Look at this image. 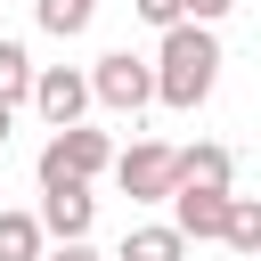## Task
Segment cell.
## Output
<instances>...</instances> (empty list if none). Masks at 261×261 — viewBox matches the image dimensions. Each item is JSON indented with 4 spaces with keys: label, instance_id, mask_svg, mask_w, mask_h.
Wrapping results in <instances>:
<instances>
[{
    "label": "cell",
    "instance_id": "1",
    "mask_svg": "<svg viewBox=\"0 0 261 261\" xmlns=\"http://www.w3.org/2000/svg\"><path fill=\"white\" fill-rule=\"evenodd\" d=\"M212 82H220V41H212V24L179 16V24L163 33V49H155V98H163L171 114H196V106L212 98Z\"/></svg>",
    "mask_w": 261,
    "mask_h": 261
},
{
    "label": "cell",
    "instance_id": "2",
    "mask_svg": "<svg viewBox=\"0 0 261 261\" xmlns=\"http://www.w3.org/2000/svg\"><path fill=\"white\" fill-rule=\"evenodd\" d=\"M114 179H122V196H130V204H171V188H179V147L139 139V147H122V155H114Z\"/></svg>",
    "mask_w": 261,
    "mask_h": 261
},
{
    "label": "cell",
    "instance_id": "3",
    "mask_svg": "<svg viewBox=\"0 0 261 261\" xmlns=\"http://www.w3.org/2000/svg\"><path fill=\"white\" fill-rule=\"evenodd\" d=\"M90 90H98V106L139 114V106L155 98V65H147V57H130V49H106V57L90 65Z\"/></svg>",
    "mask_w": 261,
    "mask_h": 261
},
{
    "label": "cell",
    "instance_id": "4",
    "mask_svg": "<svg viewBox=\"0 0 261 261\" xmlns=\"http://www.w3.org/2000/svg\"><path fill=\"white\" fill-rule=\"evenodd\" d=\"M114 163V147H106V130H90V122H65L49 147H41V179H98Z\"/></svg>",
    "mask_w": 261,
    "mask_h": 261
},
{
    "label": "cell",
    "instance_id": "5",
    "mask_svg": "<svg viewBox=\"0 0 261 261\" xmlns=\"http://www.w3.org/2000/svg\"><path fill=\"white\" fill-rule=\"evenodd\" d=\"M90 98H98V90H90V73H73V65H41V73H33V106H41V122H57V130L82 122Z\"/></svg>",
    "mask_w": 261,
    "mask_h": 261
},
{
    "label": "cell",
    "instance_id": "6",
    "mask_svg": "<svg viewBox=\"0 0 261 261\" xmlns=\"http://www.w3.org/2000/svg\"><path fill=\"white\" fill-rule=\"evenodd\" d=\"M90 220H98L90 179H41V228L49 237H90Z\"/></svg>",
    "mask_w": 261,
    "mask_h": 261
},
{
    "label": "cell",
    "instance_id": "7",
    "mask_svg": "<svg viewBox=\"0 0 261 261\" xmlns=\"http://www.w3.org/2000/svg\"><path fill=\"white\" fill-rule=\"evenodd\" d=\"M171 220H179L196 245H212V237L228 228V188H212V179H179V188H171Z\"/></svg>",
    "mask_w": 261,
    "mask_h": 261
},
{
    "label": "cell",
    "instance_id": "8",
    "mask_svg": "<svg viewBox=\"0 0 261 261\" xmlns=\"http://www.w3.org/2000/svg\"><path fill=\"white\" fill-rule=\"evenodd\" d=\"M179 253H188V228H179V220H147V228L122 237L114 261H179Z\"/></svg>",
    "mask_w": 261,
    "mask_h": 261
},
{
    "label": "cell",
    "instance_id": "9",
    "mask_svg": "<svg viewBox=\"0 0 261 261\" xmlns=\"http://www.w3.org/2000/svg\"><path fill=\"white\" fill-rule=\"evenodd\" d=\"M41 212H0V261H41Z\"/></svg>",
    "mask_w": 261,
    "mask_h": 261
},
{
    "label": "cell",
    "instance_id": "10",
    "mask_svg": "<svg viewBox=\"0 0 261 261\" xmlns=\"http://www.w3.org/2000/svg\"><path fill=\"white\" fill-rule=\"evenodd\" d=\"M220 245H237L245 261L261 253V196H228V228H220Z\"/></svg>",
    "mask_w": 261,
    "mask_h": 261
},
{
    "label": "cell",
    "instance_id": "11",
    "mask_svg": "<svg viewBox=\"0 0 261 261\" xmlns=\"http://www.w3.org/2000/svg\"><path fill=\"white\" fill-rule=\"evenodd\" d=\"M33 73H41V65L0 33V106H24V98H33Z\"/></svg>",
    "mask_w": 261,
    "mask_h": 261
},
{
    "label": "cell",
    "instance_id": "12",
    "mask_svg": "<svg viewBox=\"0 0 261 261\" xmlns=\"http://www.w3.org/2000/svg\"><path fill=\"white\" fill-rule=\"evenodd\" d=\"M33 8H41V33H57V41L90 33V16H98V0H33Z\"/></svg>",
    "mask_w": 261,
    "mask_h": 261
},
{
    "label": "cell",
    "instance_id": "13",
    "mask_svg": "<svg viewBox=\"0 0 261 261\" xmlns=\"http://www.w3.org/2000/svg\"><path fill=\"white\" fill-rule=\"evenodd\" d=\"M228 171H237L228 147H212V139H204V147H179V179H212V188H228Z\"/></svg>",
    "mask_w": 261,
    "mask_h": 261
},
{
    "label": "cell",
    "instance_id": "14",
    "mask_svg": "<svg viewBox=\"0 0 261 261\" xmlns=\"http://www.w3.org/2000/svg\"><path fill=\"white\" fill-rule=\"evenodd\" d=\"M130 8H139V16H147V24H155V33H171V24H179V16H188V0H130Z\"/></svg>",
    "mask_w": 261,
    "mask_h": 261
},
{
    "label": "cell",
    "instance_id": "15",
    "mask_svg": "<svg viewBox=\"0 0 261 261\" xmlns=\"http://www.w3.org/2000/svg\"><path fill=\"white\" fill-rule=\"evenodd\" d=\"M41 261H98V253H90V237H57V253H41Z\"/></svg>",
    "mask_w": 261,
    "mask_h": 261
},
{
    "label": "cell",
    "instance_id": "16",
    "mask_svg": "<svg viewBox=\"0 0 261 261\" xmlns=\"http://www.w3.org/2000/svg\"><path fill=\"white\" fill-rule=\"evenodd\" d=\"M228 8H237V0H188V16H196V24H220Z\"/></svg>",
    "mask_w": 261,
    "mask_h": 261
},
{
    "label": "cell",
    "instance_id": "17",
    "mask_svg": "<svg viewBox=\"0 0 261 261\" xmlns=\"http://www.w3.org/2000/svg\"><path fill=\"white\" fill-rule=\"evenodd\" d=\"M8 122H16V106H0V147H8Z\"/></svg>",
    "mask_w": 261,
    "mask_h": 261
},
{
    "label": "cell",
    "instance_id": "18",
    "mask_svg": "<svg viewBox=\"0 0 261 261\" xmlns=\"http://www.w3.org/2000/svg\"><path fill=\"white\" fill-rule=\"evenodd\" d=\"M253 261H261V253H253Z\"/></svg>",
    "mask_w": 261,
    "mask_h": 261
}]
</instances>
